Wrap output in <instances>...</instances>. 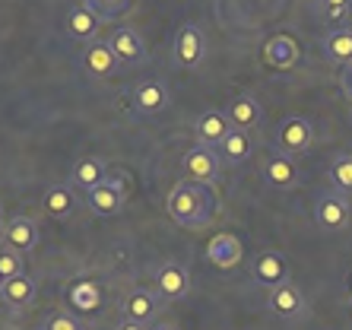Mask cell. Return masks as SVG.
<instances>
[{"label":"cell","instance_id":"1","mask_svg":"<svg viewBox=\"0 0 352 330\" xmlns=\"http://www.w3.org/2000/svg\"><path fill=\"white\" fill-rule=\"evenodd\" d=\"M165 210H168L175 223L188 226V229H204V226H210V219L216 213V200L210 194V188H204V184L181 182L168 190Z\"/></svg>","mask_w":352,"mask_h":330},{"label":"cell","instance_id":"2","mask_svg":"<svg viewBox=\"0 0 352 330\" xmlns=\"http://www.w3.org/2000/svg\"><path fill=\"white\" fill-rule=\"evenodd\" d=\"M314 223L324 232H343L352 223V200L336 194V190H324L314 200Z\"/></svg>","mask_w":352,"mask_h":330},{"label":"cell","instance_id":"3","mask_svg":"<svg viewBox=\"0 0 352 330\" xmlns=\"http://www.w3.org/2000/svg\"><path fill=\"white\" fill-rule=\"evenodd\" d=\"M184 175H188L190 184H204V188H210V184H213L216 178L222 175L219 149L194 143V146L184 153Z\"/></svg>","mask_w":352,"mask_h":330},{"label":"cell","instance_id":"4","mask_svg":"<svg viewBox=\"0 0 352 330\" xmlns=\"http://www.w3.org/2000/svg\"><path fill=\"white\" fill-rule=\"evenodd\" d=\"M314 143V127L308 118H286L276 127V153L283 156H302Z\"/></svg>","mask_w":352,"mask_h":330},{"label":"cell","instance_id":"5","mask_svg":"<svg viewBox=\"0 0 352 330\" xmlns=\"http://www.w3.org/2000/svg\"><path fill=\"white\" fill-rule=\"evenodd\" d=\"M86 200H89V210L96 216H118L127 204V184L121 178H105L98 188L86 194Z\"/></svg>","mask_w":352,"mask_h":330},{"label":"cell","instance_id":"6","mask_svg":"<svg viewBox=\"0 0 352 330\" xmlns=\"http://www.w3.org/2000/svg\"><path fill=\"white\" fill-rule=\"evenodd\" d=\"M206 58V35L204 29L197 23H184L181 25L178 38H175V60H178L181 67H188V70H194V67H200Z\"/></svg>","mask_w":352,"mask_h":330},{"label":"cell","instance_id":"7","mask_svg":"<svg viewBox=\"0 0 352 330\" xmlns=\"http://www.w3.org/2000/svg\"><path fill=\"white\" fill-rule=\"evenodd\" d=\"M251 276H254V283L263 289L283 286V283H289L286 257L279 254V251H263V254L254 257V264H251Z\"/></svg>","mask_w":352,"mask_h":330},{"label":"cell","instance_id":"8","mask_svg":"<svg viewBox=\"0 0 352 330\" xmlns=\"http://www.w3.org/2000/svg\"><path fill=\"white\" fill-rule=\"evenodd\" d=\"M190 289V273L184 264L178 261H165L156 273V292L165 298V302H178V298L188 296Z\"/></svg>","mask_w":352,"mask_h":330},{"label":"cell","instance_id":"9","mask_svg":"<svg viewBox=\"0 0 352 330\" xmlns=\"http://www.w3.org/2000/svg\"><path fill=\"white\" fill-rule=\"evenodd\" d=\"M0 239H3L7 251L23 257L38 245V226H35V219H29V216H16V219H10V223L3 226Z\"/></svg>","mask_w":352,"mask_h":330},{"label":"cell","instance_id":"10","mask_svg":"<svg viewBox=\"0 0 352 330\" xmlns=\"http://www.w3.org/2000/svg\"><path fill=\"white\" fill-rule=\"evenodd\" d=\"M108 48L115 51L118 64H124V67H133V64H143V60H146V41L140 38L137 29H127V25L111 32Z\"/></svg>","mask_w":352,"mask_h":330},{"label":"cell","instance_id":"11","mask_svg":"<svg viewBox=\"0 0 352 330\" xmlns=\"http://www.w3.org/2000/svg\"><path fill=\"white\" fill-rule=\"evenodd\" d=\"M133 108L143 118H156L168 108V89L162 80H143L133 86Z\"/></svg>","mask_w":352,"mask_h":330},{"label":"cell","instance_id":"12","mask_svg":"<svg viewBox=\"0 0 352 330\" xmlns=\"http://www.w3.org/2000/svg\"><path fill=\"white\" fill-rule=\"evenodd\" d=\"M267 308H270L276 318H286V321H292V318L305 314V296H302V289L295 286V283H283V286L270 289V292H267Z\"/></svg>","mask_w":352,"mask_h":330},{"label":"cell","instance_id":"13","mask_svg":"<svg viewBox=\"0 0 352 330\" xmlns=\"http://www.w3.org/2000/svg\"><path fill=\"white\" fill-rule=\"evenodd\" d=\"M229 131H232V124H229V118H226V111H216V108L204 111V115L194 121V133H197V143H200V146L219 149V143L229 137Z\"/></svg>","mask_w":352,"mask_h":330},{"label":"cell","instance_id":"14","mask_svg":"<svg viewBox=\"0 0 352 330\" xmlns=\"http://www.w3.org/2000/svg\"><path fill=\"white\" fill-rule=\"evenodd\" d=\"M241 241L235 239V235H229V232H219V235H213L210 239V245H206V261L213 267H219V270H232V267L241 264Z\"/></svg>","mask_w":352,"mask_h":330},{"label":"cell","instance_id":"15","mask_svg":"<svg viewBox=\"0 0 352 330\" xmlns=\"http://www.w3.org/2000/svg\"><path fill=\"white\" fill-rule=\"evenodd\" d=\"M67 35L74 41H82V45H92L98 41V29H102V19L92 13L86 3H76L70 13H67Z\"/></svg>","mask_w":352,"mask_h":330},{"label":"cell","instance_id":"16","mask_svg":"<svg viewBox=\"0 0 352 330\" xmlns=\"http://www.w3.org/2000/svg\"><path fill=\"white\" fill-rule=\"evenodd\" d=\"M226 118H229L232 131H254L263 118V108L254 96H235V99L226 105Z\"/></svg>","mask_w":352,"mask_h":330},{"label":"cell","instance_id":"17","mask_svg":"<svg viewBox=\"0 0 352 330\" xmlns=\"http://www.w3.org/2000/svg\"><path fill=\"white\" fill-rule=\"evenodd\" d=\"M121 308H124V321H133V324H143V327H146L159 314V298L153 296V292H146V289H131V292L124 296Z\"/></svg>","mask_w":352,"mask_h":330},{"label":"cell","instance_id":"18","mask_svg":"<svg viewBox=\"0 0 352 330\" xmlns=\"http://www.w3.org/2000/svg\"><path fill=\"white\" fill-rule=\"evenodd\" d=\"M82 67H86V74L96 76V80H102V76H111L118 70V58L115 51L108 48V41H92V45H86L82 48Z\"/></svg>","mask_w":352,"mask_h":330},{"label":"cell","instance_id":"19","mask_svg":"<svg viewBox=\"0 0 352 330\" xmlns=\"http://www.w3.org/2000/svg\"><path fill=\"white\" fill-rule=\"evenodd\" d=\"M298 162H295L292 156H283V153H273L267 162H263V178H267V184H273V188L279 190H289L298 184Z\"/></svg>","mask_w":352,"mask_h":330},{"label":"cell","instance_id":"20","mask_svg":"<svg viewBox=\"0 0 352 330\" xmlns=\"http://www.w3.org/2000/svg\"><path fill=\"white\" fill-rule=\"evenodd\" d=\"M105 178H108V175H105V162H102V159H96V156H82L80 162L74 165V172H70L74 188L86 190V194H89L92 188H98Z\"/></svg>","mask_w":352,"mask_h":330},{"label":"cell","instance_id":"21","mask_svg":"<svg viewBox=\"0 0 352 330\" xmlns=\"http://www.w3.org/2000/svg\"><path fill=\"white\" fill-rule=\"evenodd\" d=\"M251 153H254V140L245 131H229V137L219 143L222 165H241L251 159Z\"/></svg>","mask_w":352,"mask_h":330},{"label":"cell","instance_id":"22","mask_svg":"<svg viewBox=\"0 0 352 330\" xmlns=\"http://www.w3.org/2000/svg\"><path fill=\"white\" fill-rule=\"evenodd\" d=\"M320 48L330 64H352V29H330Z\"/></svg>","mask_w":352,"mask_h":330},{"label":"cell","instance_id":"23","mask_svg":"<svg viewBox=\"0 0 352 330\" xmlns=\"http://www.w3.org/2000/svg\"><path fill=\"white\" fill-rule=\"evenodd\" d=\"M0 298H3L10 308H25V305H32V298H35V283H32V276H29V273H23V276L3 280Z\"/></svg>","mask_w":352,"mask_h":330},{"label":"cell","instance_id":"24","mask_svg":"<svg viewBox=\"0 0 352 330\" xmlns=\"http://www.w3.org/2000/svg\"><path fill=\"white\" fill-rule=\"evenodd\" d=\"M263 58H267V64L270 67H292L295 60H298V45H295L289 35H276V38L267 41V48H263Z\"/></svg>","mask_w":352,"mask_h":330},{"label":"cell","instance_id":"25","mask_svg":"<svg viewBox=\"0 0 352 330\" xmlns=\"http://www.w3.org/2000/svg\"><path fill=\"white\" fill-rule=\"evenodd\" d=\"M327 178H330V190L352 200V153H343V156H336L330 162Z\"/></svg>","mask_w":352,"mask_h":330},{"label":"cell","instance_id":"26","mask_svg":"<svg viewBox=\"0 0 352 330\" xmlns=\"http://www.w3.org/2000/svg\"><path fill=\"white\" fill-rule=\"evenodd\" d=\"M41 204H45V210H48V216H54V219H67V216L74 213V194H70V188L67 184H54V188L45 190V197H41Z\"/></svg>","mask_w":352,"mask_h":330},{"label":"cell","instance_id":"27","mask_svg":"<svg viewBox=\"0 0 352 330\" xmlns=\"http://www.w3.org/2000/svg\"><path fill=\"white\" fill-rule=\"evenodd\" d=\"M98 302H102V292H98L96 283H74L70 286V305L76 308V311H96Z\"/></svg>","mask_w":352,"mask_h":330},{"label":"cell","instance_id":"28","mask_svg":"<svg viewBox=\"0 0 352 330\" xmlns=\"http://www.w3.org/2000/svg\"><path fill=\"white\" fill-rule=\"evenodd\" d=\"M86 7H89L92 13H96V16L102 19V23L133 13V3H124V0H86Z\"/></svg>","mask_w":352,"mask_h":330},{"label":"cell","instance_id":"29","mask_svg":"<svg viewBox=\"0 0 352 330\" xmlns=\"http://www.w3.org/2000/svg\"><path fill=\"white\" fill-rule=\"evenodd\" d=\"M314 13L320 16V23L340 25L352 13V3H349V0H327V3H318V7H314Z\"/></svg>","mask_w":352,"mask_h":330},{"label":"cell","instance_id":"30","mask_svg":"<svg viewBox=\"0 0 352 330\" xmlns=\"http://www.w3.org/2000/svg\"><path fill=\"white\" fill-rule=\"evenodd\" d=\"M23 257L13 254V251H0V276L3 280H13V276H23Z\"/></svg>","mask_w":352,"mask_h":330},{"label":"cell","instance_id":"31","mask_svg":"<svg viewBox=\"0 0 352 330\" xmlns=\"http://www.w3.org/2000/svg\"><path fill=\"white\" fill-rule=\"evenodd\" d=\"M45 330H82V324L76 321L74 314H54V318H48Z\"/></svg>","mask_w":352,"mask_h":330},{"label":"cell","instance_id":"32","mask_svg":"<svg viewBox=\"0 0 352 330\" xmlns=\"http://www.w3.org/2000/svg\"><path fill=\"white\" fill-rule=\"evenodd\" d=\"M118 330H146V327H143V324H133V321H121Z\"/></svg>","mask_w":352,"mask_h":330},{"label":"cell","instance_id":"33","mask_svg":"<svg viewBox=\"0 0 352 330\" xmlns=\"http://www.w3.org/2000/svg\"><path fill=\"white\" fill-rule=\"evenodd\" d=\"M153 330H178V327H175L172 321H159V324H156V327H153Z\"/></svg>","mask_w":352,"mask_h":330},{"label":"cell","instance_id":"34","mask_svg":"<svg viewBox=\"0 0 352 330\" xmlns=\"http://www.w3.org/2000/svg\"><path fill=\"white\" fill-rule=\"evenodd\" d=\"M346 89L352 92V70H349V74H346Z\"/></svg>","mask_w":352,"mask_h":330},{"label":"cell","instance_id":"35","mask_svg":"<svg viewBox=\"0 0 352 330\" xmlns=\"http://www.w3.org/2000/svg\"><path fill=\"white\" fill-rule=\"evenodd\" d=\"M0 232H3V206H0Z\"/></svg>","mask_w":352,"mask_h":330},{"label":"cell","instance_id":"36","mask_svg":"<svg viewBox=\"0 0 352 330\" xmlns=\"http://www.w3.org/2000/svg\"><path fill=\"white\" fill-rule=\"evenodd\" d=\"M0 289H3V276H0Z\"/></svg>","mask_w":352,"mask_h":330}]
</instances>
